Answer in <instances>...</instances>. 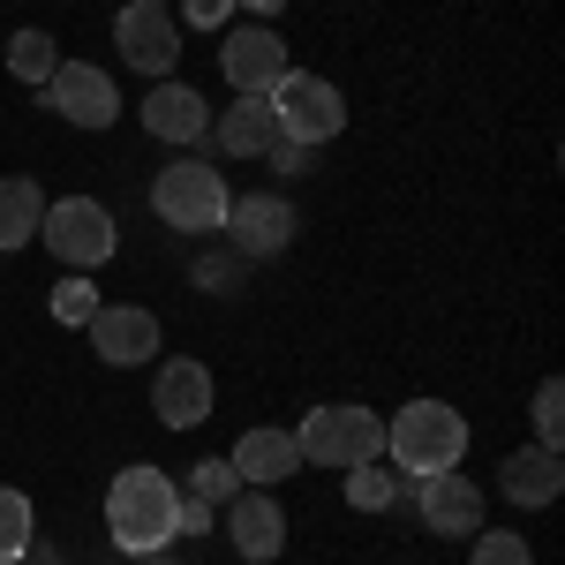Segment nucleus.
I'll list each match as a JSON object with an SVG mask.
<instances>
[{
    "label": "nucleus",
    "mask_w": 565,
    "mask_h": 565,
    "mask_svg": "<svg viewBox=\"0 0 565 565\" xmlns=\"http://www.w3.org/2000/svg\"><path fill=\"white\" fill-rule=\"evenodd\" d=\"M249 8H257V15H279V8H287V0H249Z\"/></svg>",
    "instance_id": "nucleus-31"
},
{
    "label": "nucleus",
    "mask_w": 565,
    "mask_h": 565,
    "mask_svg": "<svg viewBox=\"0 0 565 565\" xmlns=\"http://www.w3.org/2000/svg\"><path fill=\"white\" fill-rule=\"evenodd\" d=\"M84 332H90V348H98V362H114V370H136V362H151V354H159V317H151V309H136V302L98 309Z\"/></svg>",
    "instance_id": "nucleus-11"
},
{
    "label": "nucleus",
    "mask_w": 565,
    "mask_h": 565,
    "mask_svg": "<svg viewBox=\"0 0 565 565\" xmlns=\"http://www.w3.org/2000/svg\"><path fill=\"white\" fill-rule=\"evenodd\" d=\"M53 68H61V45L45 39V31H15V39H8V76H15V84H39L45 90Z\"/></svg>",
    "instance_id": "nucleus-20"
},
{
    "label": "nucleus",
    "mask_w": 565,
    "mask_h": 565,
    "mask_svg": "<svg viewBox=\"0 0 565 565\" xmlns=\"http://www.w3.org/2000/svg\"><path fill=\"white\" fill-rule=\"evenodd\" d=\"M392 498H399V476H392V468H377V460L348 468V505L354 513H385Z\"/></svg>",
    "instance_id": "nucleus-21"
},
{
    "label": "nucleus",
    "mask_w": 565,
    "mask_h": 565,
    "mask_svg": "<svg viewBox=\"0 0 565 565\" xmlns=\"http://www.w3.org/2000/svg\"><path fill=\"white\" fill-rule=\"evenodd\" d=\"M527 415H535V437L558 452V445H565V385H558V377L535 385V407H527Z\"/></svg>",
    "instance_id": "nucleus-24"
},
{
    "label": "nucleus",
    "mask_w": 565,
    "mask_h": 565,
    "mask_svg": "<svg viewBox=\"0 0 565 565\" xmlns=\"http://www.w3.org/2000/svg\"><path fill=\"white\" fill-rule=\"evenodd\" d=\"M8 565H23V558H8Z\"/></svg>",
    "instance_id": "nucleus-33"
},
{
    "label": "nucleus",
    "mask_w": 565,
    "mask_h": 565,
    "mask_svg": "<svg viewBox=\"0 0 565 565\" xmlns=\"http://www.w3.org/2000/svg\"><path fill=\"white\" fill-rule=\"evenodd\" d=\"M271 98V121H279V136H295V143H332V136L348 129V98L324 84V76H309V68H287L279 84L264 90Z\"/></svg>",
    "instance_id": "nucleus-4"
},
{
    "label": "nucleus",
    "mask_w": 565,
    "mask_h": 565,
    "mask_svg": "<svg viewBox=\"0 0 565 565\" xmlns=\"http://www.w3.org/2000/svg\"><path fill=\"white\" fill-rule=\"evenodd\" d=\"M196 287L204 295H234V264H196Z\"/></svg>",
    "instance_id": "nucleus-29"
},
{
    "label": "nucleus",
    "mask_w": 565,
    "mask_h": 565,
    "mask_svg": "<svg viewBox=\"0 0 565 565\" xmlns=\"http://www.w3.org/2000/svg\"><path fill=\"white\" fill-rule=\"evenodd\" d=\"M212 370L196 362V354H174V362H159V385H151V407H159V423L167 430H196L204 415H212Z\"/></svg>",
    "instance_id": "nucleus-10"
},
{
    "label": "nucleus",
    "mask_w": 565,
    "mask_h": 565,
    "mask_svg": "<svg viewBox=\"0 0 565 565\" xmlns=\"http://www.w3.org/2000/svg\"><path fill=\"white\" fill-rule=\"evenodd\" d=\"M212 521H218V505H204L196 490H181V505H174V535H204Z\"/></svg>",
    "instance_id": "nucleus-27"
},
{
    "label": "nucleus",
    "mask_w": 565,
    "mask_h": 565,
    "mask_svg": "<svg viewBox=\"0 0 565 565\" xmlns=\"http://www.w3.org/2000/svg\"><path fill=\"white\" fill-rule=\"evenodd\" d=\"M415 513H423L430 535H476V527H482V490L460 476V468H445V476H423Z\"/></svg>",
    "instance_id": "nucleus-13"
},
{
    "label": "nucleus",
    "mask_w": 565,
    "mask_h": 565,
    "mask_svg": "<svg viewBox=\"0 0 565 565\" xmlns=\"http://www.w3.org/2000/svg\"><path fill=\"white\" fill-rule=\"evenodd\" d=\"M271 136H279L271 98H264V90H234V106L218 114V151H234V159H264Z\"/></svg>",
    "instance_id": "nucleus-18"
},
{
    "label": "nucleus",
    "mask_w": 565,
    "mask_h": 565,
    "mask_svg": "<svg viewBox=\"0 0 565 565\" xmlns=\"http://www.w3.org/2000/svg\"><path fill=\"white\" fill-rule=\"evenodd\" d=\"M226 460H234L242 482L271 490V482H287L295 468H302V445H295V430H242V445H234Z\"/></svg>",
    "instance_id": "nucleus-17"
},
{
    "label": "nucleus",
    "mask_w": 565,
    "mask_h": 565,
    "mask_svg": "<svg viewBox=\"0 0 565 565\" xmlns=\"http://www.w3.org/2000/svg\"><path fill=\"white\" fill-rule=\"evenodd\" d=\"M53 317H61V324H90V317H98V295H90L84 279H61V287H53Z\"/></svg>",
    "instance_id": "nucleus-26"
},
{
    "label": "nucleus",
    "mask_w": 565,
    "mask_h": 565,
    "mask_svg": "<svg viewBox=\"0 0 565 565\" xmlns=\"http://www.w3.org/2000/svg\"><path fill=\"white\" fill-rule=\"evenodd\" d=\"M189 490H196L204 505H234V498H242V476H234V460H196Z\"/></svg>",
    "instance_id": "nucleus-25"
},
{
    "label": "nucleus",
    "mask_w": 565,
    "mask_h": 565,
    "mask_svg": "<svg viewBox=\"0 0 565 565\" xmlns=\"http://www.w3.org/2000/svg\"><path fill=\"white\" fill-rule=\"evenodd\" d=\"M385 452H392V476H445V468H460V452H468V423H460V407H445V399H407L399 415L385 423Z\"/></svg>",
    "instance_id": "nucleus-2"
},
{
    "label": "nucleus",
    "mask_w": 565,
    "mask_h": 565,
    "mask_svg": "<svg viewBox=\"0 0 565 565\" xmlns=\"http://www.w3.org/2000/svg\"><path fill=\"white\" fill-rule=\"evenodd\" d=\"M45 249L61 264H76V271H90V264H106L114 249H121V226H114V212L98 204V196H61V204H45Z\"/></svg>",
    "instance_id": "nucleus-6"
},
{
    "label": "nucleus",
    "mask_w": 565,
    "mask_h": 565,
    "mask_svg": "<svg viewBox=\"0 0 565 565\" xmlns=\"http://www.w3.org/2000/svg\"><path fill=\"white\" fill-rule=\"evenodd\" d=\"M39 226H45L39 181L8 174V181H0V249H23V242H39Z\"/></svg>",
    "instance_id": "nucleus-19"
},
{
    "label": "nucleus",
    "mask_w": 565,
    "mask_h": 565,
    "mask_svg": "<svg viewBox=\"0 0 565 565\" xmlns=\"http://www.w3.org/2000/svg\"><path fill=\"white\" fill-rule=\"evenodd\" d=\"M295 204L287 196H234L226 204V242L242 249V257H279L287 242H295Z\"/></svg>",
    "instance_id": "nucleus-9"
},
{
    "label": "nucleus",
    "mask_w": 565,
    "mask_h": 565,
    "mask_svg": "<svg viewBox=\"0 0 565 565\" xmlns=\"http://www.w3.org/2000/svg\"><path fill=\"white\" fill-rule=\"evenodd\" d=\"M136 565H181V558H167V551H151V558H136Z\"/></svg>",
    "instance_id": "nucleus-32"
},
{
    "label": "nucleus",
    "mask_w": 565,
    "mask_h": 565,
    "mask_svg": "<svg viewBox=\"0 0 565 565\" xmlns=\"http://www.w3.org/2000/svg\"><path fill=\"white\" fill-rule=\"evenodd\" d=\"M279 174H309V143H295V136H271V151H264Z\"/></svg>",
    "instance_id": "nucleus-28"
},
{
    "label": "nucleus",
    "mask_w": 565,
    "mask_h": 565,
    "mask_svg": "<svg viewBox=\"0 0 565 565\" xmlns=\"http://www.w3.org/2000/svg\"><path fill=\"white\" fill-rule=\"evenodd\" d=\"M468 565H535V551H527V535H513V527H476V558Z\"/></svg>",
    "instance_id": "nucleus-23"
},
{
    "label": "nucleus",
    "mask_w": 565,
    "mask_h": 565,
    "mask_svg": "<svg viewBox=\"0 0 565 565\" xmlns=\"http://www.w3.org/2000/svg\"><path fill=\"white\" fill-rule=\"evenodd\" d=\"M151 204H159V218H167L174 234H218L234 196H226L218 167H204V159H181V167H167V174L151 181Z\"/></svg>",
    "instance_id": "nucleus-5"
},
{
    "label": "nucleus",
    "mask_w": 565,
    "mask_h": 565,
    "mask_svg": "<svg viewBox=\"0 0 565 565\" xmlns=\"http://www.w3.org/2000/svg\"><path fill=\"white\" fill-rule=\"evenodd\" d=\"M218 68H226L234 90H271L287 76V45H279L271 23H249V31H234V39L218 45Z\"/></svg>",
    "instance_id": "nucleus-14"
},
{
    "label": "nucleus",
    "mask_w": 565,
    "mask_h": 565,
    "mask_svg": "<svg viewBox=\"0 0 565 565\" xmlns=\"http://www.w3.org/2000/svg\"><path fill=\"white\" fill-rule=\"evenodd\" d=\"M234 0H189V23H226Z\"/></svg>",
    "instance_id": "nucleus-30"
},
{
    "label": "nucleus",
    "mask_w": 565,
    "mask_h": 565,
    "mask_svg": "<svg viewBox=\"0 0 565 565\" xmlns=\"http://www.w3.org/2000/svg\"><path fill=\"white\" fill-rule=\"evenodd\" d=\"M174 505H181V482L167 468H121L106 490V527L129 558H151V551L174 543Z\"/></svg>",
    "instance_id": "nucleus-1"
},
{
    "label": "nucleus",
    "mask_w": 565,
    "mask_h": 565,
    "mask_svg": "<svg viewBox=\"0 0 565 565\" xmlns=\"http://www.w3.org/2000/svg\"><path fill=\"white\" fill-rule=\"evenodd\" d=\"M143 129L159 136V143H196V136L212 129V106H204V90L189 84H151V98H143Z\"/></svg>",
    "instance_id": "nucleus-15"
},
{
    "label": "nucleus",
    "mask_w": 565,
    "mask_h": 565,
    "mask_svg": "<svg viewBox=\"0 0 565 565\" xmlns=\"http://www.w3.org/2000/svg\"><path fill=\"white\" fill-rule=\"evenodd\" d=\"M114 45H121V61L143 68L151 84H167L181 61V23L167 15V0H129L121 15H114Z\"/></svg>",
    "instance_id": "nucleus-7"
},
{
    "label": "nucleus",
    "mask_w": 565,
    "mask_h": 565,
    "mask_svg": "<svg viewBox=\"0 0 565 565\" xmlns=\"http://www.w3.org/2000/svg\"><path fill=\"white\" fill-rule=\"evenodd\" d=\"M498 490H505L513 505H558V490H565V460L551 452V445L505 452V468H498Z\"/></svg>",
    "instance_id": "nucleus-16"
},
{
    "label": "nucleus",
    "mask_w": 565,
    "mask_h": 565,
    "mask_svg": "<svg viewBox=\"0 0 565 565\" xmlns=\"http://www.w3.org/2000/svg\"><path fill=\"white\" fill-rule=\"evenodd\" d=\"M226 535H234V551L249 565H271L287 551V513H279V498L257 490V482H242V498L226 505Z\"/></svg>",
    "instance_id": "nucleus-12"
},
{
    "label": "nucleus",
    "mask_w": 565,
    "mask_h": 565,
    "mask_svg": "<svg viewBox=\"0 0 565 565\" xmlns=\"http://www.w3.org/2000/svg\"><path fill=\"white\" fill-rule=\"evenodd\" d=\"M31 535H39V527H31V498L0 482V565L23 558V551H31Z\"/></svg>",
    "instance_id": "nucleus-22"
},
{
    "label": "nucleus",
    "mask_w": 565,
    "mask_h": 565,
    "mask_svg": "<svg viewBox=\"0 0 565 565\" xmlns=\"http://www.w3.org/2000/svg\"><path fill=\"white\" fill-rule=\"evenodd\" d=\"M45 106H53L61 121H76V129H114V114H121L114 76L90 68V61H61V68L45 76Z\"/></svg>",
    "instance_id": "nucleus-8"
},
{
    "label": "nucleus",
    "mask_w": 565,
    "mask_h": 565,
    "mask_svg": "<svg viewBox=\"0 0 565 565\" xmlns=\"http://www.w3.org/2000/svg\"><path fill=\"white\" fill-rule=\"evenodd\" d=\"M295 445H302V468H362L385 452V423L354 399H332V407H309Z\"/></svg>",
    "instance_id": "nucleus-3"
}]
</instances>
